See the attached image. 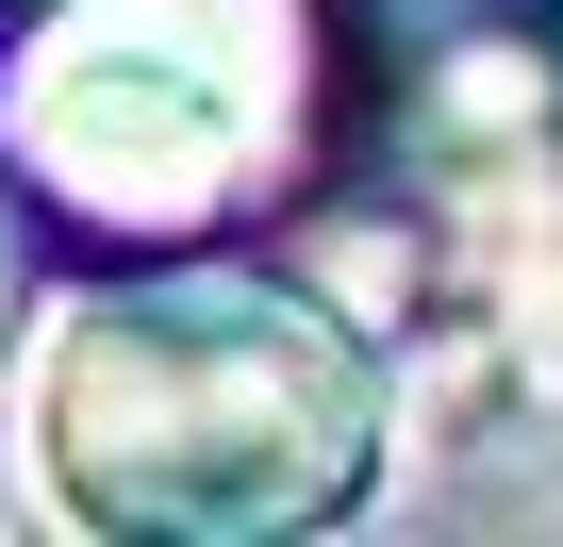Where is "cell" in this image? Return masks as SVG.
<instances>
[{"label":"cell","mask_w":563,"mask_h":547,"mask_svg":"<svg viewBox=\"0 0 563 547\" xmlns=\"http://www.w3.org/2000/svg\"><path fill=\"white\" fill-rule=\"evenodd\" d=\"M34 232H51V216H34V183L0 166V349L34 332Z\"/></svg>","instance_id":"obj_4"},{"label":"cell","mask_w":563,"mask_h":547,"mask_svg":"<svg viewBox=\"0 0 563 547\" xmlns=\"http://www.w3.org/2000/svg\"><path fill=\"white\" fill-rule=\"evenodd\" d=\"M51 497L117 547H282L382 464V349L265 249H133L51 332Z\"/></svg>","instance_id":"obj_1"},{"label":"cell","mask_w":563,"mask_h":547,"mask_svg":"<svg viewBox=\"0 0 563 547\" xmlns=\"http://www.w3.org/2000/svg\"><path fill=\"white\" fill-rule=\"evenodd\" d=\"M365 0H0V166L84 249H232L332 199Z\"/></svg>","instance_id":"obj_2"},{"label":"cell","mask_w":563,"mask_h":547,"mask_svg":"<svg viewBox=\"0 0 563 547\" xmlns=\"http://www.w3.org/2000/svg\"><path fill=\"white\" fill-rule=\"evenodd\" d=\"M365 117L431 166H514L563 133V0H365Z\"/></svg>","instance_id":"obj_3"}]
</instances>
